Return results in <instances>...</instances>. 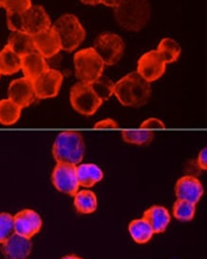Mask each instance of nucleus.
<instances>
[{"mask_svg":"<svg viewBox=\"0 0 207 259\" xmlns=\"http://www.w3.org/2000/svg\"><path fill=\"white\" fill-rule=\"evenodd\" d=\"M32 5V0H2V7L7 13H23Z\"/></svg>","mask_w":207,"mask_h":259,"instance_id":"nucleus-30","label":"nucleus"},{"mask_svg":"<svg viewBox=\"0 0 207 259\" xmlns=\"http://www.w3.org/2000/svg\"><path fill=\"white\" fill-rule=\"evenodd\" d=\"M121 2V0H100V4H104L105 6L111 8L117 7Z\"/></svg>","mask_w":207,"mask_h":259,"instance_id":"nucleus-34","label":"nucleus"},{"mask_svg":"<svg viewBox=\"0 0 207 259\" xmlns=\"http://www.w3.org/2000/svg\"><path fill=\"white\" fill-rule=\"evenodd\" d=\"M2 7V0H0V8Z\"/></svg>","mask_w":207,"mask_h":259,"instance_id":"nucleus-37","label":"nucleus"},{"mask_svg":"<svg viewBox=\"0 0 207 259\" xmlns=\"http://www.w3.org/2000/svg\"><path fill=\"white\" fill-rule=\"evenodd\" d=\"M76 77L81 82L92 83L104 75V61L93 47L85 48L74 56Z\"/></svg>","mask_w":207,"mask_h":259,"instance_id":"nucleus-5","label":"nucleus"},{"mask_svg":"<svg viewBox=\"0 0 207 259\" xmlns=\"http://www.w3.org/2000/svg\"><path fill=\"white\" fill-rule=\"evenodd\" d=\"M114 94L123 106L138 108L150 101L152 88L137 72H132L115 83Z\"/></svg>","mask_w":207,"mask_h":259,"instance_id":"nucleus-1","label":"nucleus"},{"mask_svg":"<svg viewBox=\"0 0 207 259\" xmlns=\"http://www.w3.org/2000/svg\"><path fill=\"white\" fill-rule=\"evenodd\" d=\"M78 184L83 188H92L104 179L102 169L95 164H81L77 165Z\"/></svg>","mask_w":207,"mask_h":259,"instance_id":"nucleus-19","label":"nucleus"},{"mask_svg":"<svg viewBox=\"0 0 207 259\" xmlns=\"http://www.w3.org/2000/svg\"><path fill=\"white\" fill-rule=\"evenodd\" d=\"M8 96L19 107H29L36 99L34 81L25 77L13 80L8 89Z\"/></svg>","mask_w":207,"mask_h":259,"instance_id":"nucleus-13","label":"nucleus"},{"mask_svg":"<svg viewBox=\"0 0 207 259\" xmlns=\"http://www.w3.org/2000/svg\"><path fill=\"white\" fill-rule=\"evenodd\" d=\"M204 192L201 182L197 177L185 175L180 178L175 186V193L177 198L197 204Z\"/></svg>","mask_w":207,"mask_h":259,"instance_id":"nucleus-15","label":"nucleus"},{"mask_svg":"<svg viewBox=\"0 0 207 259\" xmlns=\"http://www.w3.org/2000/svg\"><path fill=\"white\" fill-rule=\"evenodd\" d=\"M48 69L49 67L45 58L36 51L21 57V70L24 77L31 79L32 81H35Z\"/></svg>","mask_w":207,"mask_h":259,"instance_id":"nucleus-17","label":"nucleus"},{"mask_svg":"<svg viewBox=\"0 0 207 259\" xmlns=\"http://www.w3.org/2000/svg\"><path fill=\"white\" fill-rule=\"evenodd\" d=\"M60 37L61 50L71 53L78 49L86 37V31L75 15L65 14L53 25Z\"/></svg>","mask_w":207,"mask_h":259,"instance_id":"nucleus-4","label":"nucleus"},{"mask_svg":"<svg viewBox=\"0 0 207 259\" xmlns=\"http://www.w3.org/2000/svg\"><path fill=\"white\" fill-rule=\"evenodd\" d=\"M35 51L45 59H51L61 52L60 37L53 27L33 35Z\"/></svg>","mask_w":207,"mask_h":259,"instance_id":"nucleus-14","label":"nucleus"},{"mask_svg":"<svg viewBox=\"0 0 207 259\" xmlns=\"http://www.w3.org/2000/svg\"><path fill=\"white\" fill-rule=\"evenodd\" d=\"M196 213V205L188 201L178 199L173 207V216L182 222H189L193 220Z\"/></svg>","mask_w":207,"mask_h":259,"instance_id":"nucleus-27","label":"nucleus"},{"mask_svg":"<svg viewBox=\"0 0 207 259\" xmlns=\"http://www.w3.org/2000/svg\"><path fill=\"white\" fill-rule=\"evenodd\" d=\"M70 103L77 112L84 116H93L104 104L96 95L91 83L77 82L71 88Z\"/></svg>","mask_w":207,"mask_h":259,"instance_id":"nucleus-6","label":"nucleus"},{"mask_svg":"<svg viewBox=\"0 0 207 259\" xmlns=\"http://www.w3.org/2000/svg\"><path fill=\"white\" fill-rule=\"evenodd\" d=\"M14 233V216L8 212L0 213V244L7 241Z\"/></svg>","mask_w":207,"mask_h":259,"instance_id":"nucleus-29","label":"nucleus"},{"mask_svg":"<svg viewBox=\"0 0 207 259\" xmlns=\"http://www.w3.org/2000/svg\"><path fill=\"white\" fill-rule=\"evenodd\" d=\"M61 259H82L81 257H79L78 255H75V254H70V255H66L64 257H62Z\"/></svg>","mask_w":207,"mask_h":259,"instance_id":"nucleus-36","label":"nucleus"},{"mask_svg":"<svg viewBox=\"0 0 207 259\" xmlns=\"http://www.w3.org/2000/svg\"><path fill=\"white\" fill-rule=\"evenodd\" d=\"M53 185L62 193L74 196L79 189L77 165L57 163L52 173Z\"/></svg>","mask_w":207,"mask_h":259,"instance_id":"nucleus-8","label":"nucleus"},{"mask_svg":"<svg viewBox=\"0 0 207 259\" xmlns=\"http://www.w3.org/2000/svg\"><path fill=\"white\" fill-rule=\"evenodd\" d=\"M81 3L85 5H90V6H96L100 4V0H80Z\"/></svg>","mask_w":207,"mask_h":259,"instance_id":"nucleus-35","label":"nucleus"},{"mask_svg":"<svg viewBox=\"0 0 207 259\" xmlns=\"http://www.w3.org/2000/svg\"><path fill=\"white\" fill-rule=\"evenodd\" d=\"M93 89L95 90L96 95L98 96L102 101H107L114 94L115 83L109 78L100 77L94 82L91 83Z\"/></svg>","mask_w":207,"mask_h":259,"instance_id":"nucleus-28","label":"nucleus"},{"mask_svg":"<svg viewBox=\"0 0 207 259\" xmlns=\"http://www.w3.org/2000/svg\"><path fill=\"white\" fill-rule=\"evenodd\" d=\"M21 70V57L14 52L7 44L0 51V74L11 76Z\"/></svg>","mask_w":207,"mask_h":259,"instance_id":"nucleus-21","label":"nucleus"},{"mask_svg":"<svg viewBox=\"0 0 207 259\" xmlns=\"http://www.w3.org/2000/svg\"><path fill=\"white\" fill-rule=\"evenodd\" d=\"M166 70V63L157 50L143 54L138 61V73L148 82H153L162 78Z\"/></svg>","mask_w":207,"mask_h":259,"instance_id":"nucleus-10","label":"nucleus"},{"mask_svg":"<svg viewBox=\"0 0 207 259\" xmlns=\"http://www.w3.org/2000/svg\"><path fill=\"white\" fill-rule=\"evenodd\" d=\"M52 153L57 163L78 165L85 154L83 136L78 131L61 132L54 142Z\"/></svg>","mask_w":207,"mask_h":259,"instance_id":"nucleus-3","label":"nucleus"},{"mask_svg":"<svg viewBox=\"0 0 207 259\" xmlns=\"http://www.w3.org/2000/svg\"><path fill=\"white\" fill-rule=\"evenodd\" d=\"M120 124L118 123V121L110 118L96 121L94 125L95 128H118Z\"/></svg>","mask_w":207,"mask_h":259,"instance_id":"nucleus-32","label":"nucleus"},{"mask_svg":"<svg viewBox=\"0 0 207 259\" xmlns=\"http://www.w3.org/2000/svg\"><path fill=\"white\" fill-rule=\"evenodd\" d=\"M198 166L201 170H206L207 169V148L204 147L199 151L198 155V160H197Z\"/></svg>","mask_w":207,"mask_h":259,"instance_id":"nucleus-33","label":"nucleus"},{"mask_svg":"<svg viewBox=\"0 0 207 259\" xmlns=\"http://www.w3.org/2000/svg\"><path fill=\"white\" fill-rule=\"evenodd\" d=\"M63 82L61 71L49 68L34 81L35 95L37 99L46 100L55 98L60 93Z\"/></svg>","mask_w":207,"mask_h":259,"instance_id":"nucleus-11","label":"nucleus"},{"mask_svg":"<svg viewBox=\"0 0 207 259\" xmlns=\"http://www.w3.org/2000/svg\"><path fill=\"white\" fill-rule=\"evenodd\" d=\"M2 253L7 259H26L33 250L31 239L14 233L2 244Z\"/></svg>","mask_w":207,"mask_h":259,"instance_id":"nucleus-16","label":"nucleus"},{"mask_svg":"<svg viewBox=\"0 0 207 259\" xmlns=\"http://www.w3.org/2000/svg\"><path fill=\"white\" fill-rule=\"evenodd\" d=\"M154 132L149 130L139 131H122L121 138L123 142L135 146H146L149 145L154 139Z\"/></svg>","mask_w":207,"mask_h":259,"instance_id":"nucleus-26","label":"nucleus"},{"mask_svg":"<svg viewBox=\"0 0 207 259\" xmlns=\"http://www.w3.org/2000/svg\"><path fill=\"white\" fill-rule=\"evenodd\" d=\"M22 108L10 99L0 101V123L3 125H13L18 122Z\"/></svg>","mask_w":207,"mask_h":259,"instance_id":"nucleus-24","label":"nucleus"},{"mask_svg":"<svg viewBox=\"0 0 207 259\" xmlns=\"http://www.w3.org/2000/svg\"><path fill=\"white\" fill-rule=\"evenodd\" d=\"M74 206L78 213L91 214L97 208V197L92 190H78L74 195Z\"/></svg>","mask_w":207,"mask_h":259,"instance_id":"nucleus-22","label":"nucleus"},{"mask_svg":"<svg viewBox=\"0 0 207 259\" xmlns=\"http://www.w3.org/2000/svg\"><path fill=\"white\" fill-rule=\"evenodd\" d=\"M143 219L150 225L154 233H163L171 221L169 210L164 206H152L143 213Z\"/></svg>","mask_w":207,"mask_h":259,"instance_id":"nucleus-18","label":"nucleus"},{"mask_svg":"<svg viewBox=\"0 0 207 259\" xmlns=\"http://www.w3.org/2000/svg\"><path fill=\"white\" fill-rule=\"evenodd\" d=\"M8 45L14 52L20 57L30 53L35 52L33 35H29L25 32H12L9 35Z\"/></svg>","mask_w":207,"mask_h":259,"instance_id":"nucleus-20","label":"nucleus"},{"mask_svg":"<svg viewBox=\"0 0 207 259\" xmlns=\"http://www.w3.org/2000/svg\"><path fill=\"white\" fill-rule=\"evenodd\" d=\"M15 233L31 239L40 232L42 218L33 209H23L14 216Z\"/></svg>","mask_w":207,"mask_h":259,"instance_id":"nucleus-12","label":"nucleus"},{"mask_svg":"<svg viewBox=\"0 0 207 259\" xmlns=\"http://www.w3.org/2000/svg\"><path fill=\"white\" fill-rule=\"evenodd\" d=\"M114 18L122 29L139 32L150 20L151 5L148 0H121L114 8Z\"/></svg>","mask_w":207,"mask_h":259,"instance_id":"nucleus-2","label":"nucleus"},{"mask_svg":"<svg viewBox=\"0 0 207 259\" xmlns=\"http://www.w3.org/2000/svg\"><path fill=\"white\" fill-rule=\"evenodd\" d=\"M52 27L51 18L42 6L32 5L20 14V31L34 35Z\"/></svg>","mask_w":207,"mask_h":259,"instance_id":"nucleus-9","label":"nucleus"},{"mask_svg":"<svg viewBox=\"0 0 207 259\" xmlns=\"http://www.w3.org/2000/svg\"><path fill=\"white\" fill-rule=\"evenodd\" d=\"M158 53L160 54L163 61L167 63H173L178 61L181 53L180 44L170 37H165L158 46Z\"/></svg>","mask_w":207,"mask_h":259,"instance_id":"nucleus-25","label":"nucleus"},{"mask_svg":"<svg viewBox=\"0 0 207 259\" xmlns=\"http://www.w3.org/2000/svg\"><path fill=\"white\" fill-rule=\"evenodd\" d=\"M142 130H150V128H165V123L162 120L157 118H150L141 122L139 125Z\"/></svg>","mask_w":207,"mask_h":259,"instance_id":"nucleus-31","label":"nucleus"},{"mask_svg":"<svg viewBox=\"0 0 207 259\" xmlns=\"http://www.w3.org/2000/svg\"><path fill=\"white\" fill-rule=\"evenodd\" d=\"M93 48L104 64L111 66L121 61L125 51V42L120 35L105 32L95 38Z\"/></svg>","mask_w":207,"mask_h":259,"instance_id":"nucleus-7","label":"nucleus"},{"mask_svg":"<svg viewBox=\"0 0 207 259\" xmlns=\"http://www.w3.org/2000/svg\"><path fill=\"white\" fill-rule=\"evenodd\" d=\"M0 77H1V74H0Z\"/></svg>","mask_w":207,"mask_h":259,"instance_id":"nucleus-38","label":"nucleus"},{"mask_svg":"<svg viewBox=\"0 0 207 259\" xmlns=\"http://www.w3.org/2000/svg\"><path fill=\"white\" fill-rule=\"evenodd\" d=\"M128 230L132 239L140 245L150 241L153 235L155 234L150 225L148 224L146 220L143 218L135 219L131 221Z\"/></svg>","mask_w":207,"mask_h":259,"instance_id":"nucleus-23","label":"nucleus"}]
</instances>
